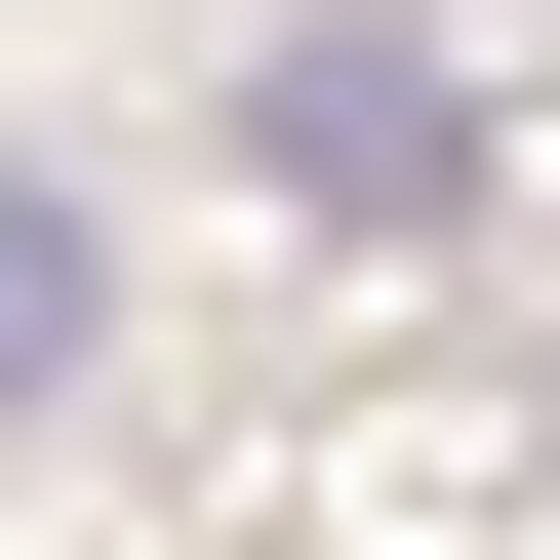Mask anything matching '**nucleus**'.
Instances as JSON below:
<instances>
[{"label": "nucleus", "instance_id": "f257e3e1", "mask_svg": "<svg viewBox=\"0 0 560 560\" xmlns=\"http://www.w3.org/2000/svg\"><path fill=\"white\" fill-rule=\"evenodd\" d=\"M241 161L320 200V241H480V81L400 40V0H320V40H241Z\"/></svg>", "mask_w": 560, "mask_h": 560}, {"label": "nucleus", "instance_id": "f03ea898", "mask_svg": "<svg viewBox=\"0 0 560 560\" xmlns=\"http://www.w3.org/2000/svg\"><path fill=\"white\" fill-rule=\"evenodd\" d=\"M81 320H120V241H81V161H0V441L81 400Z\"/></svg>", "mask_w": 560, "mask_h": 560}]
</instances>
